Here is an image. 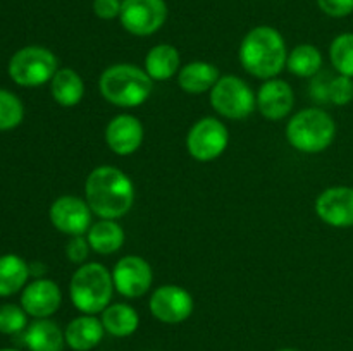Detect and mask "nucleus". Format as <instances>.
Segmentation results:
<instances>
[{
  "label": "nucleus",
  "mask_w": 353,
  "mask_h": 351,
  "mask_svg": "<svg viewBox=\"0 0 353 351\" xmlns=\"http://www.w3.org/2000/svg\"><path fill=\"white\" fill-rule=\"evenodd\" d=\"M134 184L130 176L112 165H99L85 181V200L99 219L117 220L133 209Z\"/></svg>",
  "instance_id": "nucleus-1"
},
{
  "label": "nucleus",
  "mask_w": 353,
  "mask_h": 351,
  "mask_svg": "<svg viewBox=\"0 0 353 351\" xmlns=\"http://www.w3.org/2000/svg\"><path fill=\"white\" fill-rule=\"evenodd\" d=\"M241 67L245 72L259 79L276 78L288 61V47L276 28L255 26L248 31L240 43L238 50Z\"/></svg>",
  "instance_id": "nucleus-2"
},
{
  "label": "nucleus",
  "mask_w": 353,
  "mask_h": 351,
  "mask_svg": "<svg viewBox=\"0 0 353 351\" xmlns=\"http://www.w3.org/2000/svg\"><path fill=\"white\" fill-rule=\"evenodd\" d=\"M99 89L105 102L123 109H134L150 98L154 79L145 69L133 64H114L100 74Z\"/></svg>",
  "instance_id": "nucleus-3"
},
{
  "label": "nucleus",
  "mask_w": 353,
  "mask_h": 351,
  "mask_svg": "<svg viewBox=\"0 0 353 351\" xmlns=\"http://www.w3.org/2000/svg\"><path fill=\"white\" fill-rule=\"evenodd\" d=\"M112 270L99 262L79 265L69 282V298L78 312L86 315L102 313L112 301Z\"/></svg>",
  "instance_id": "nucleus-4"
},
{
  "label": "nucleus",
  "mask_w": 353,
  "mask_h": 351,
  "mask_svg": "<svg viewBox=\"0 0 353 351\" xmlns=\"http://www.w3.org/2000/svg\"><path fill=\"white\" fill-rule=\"evenodd\" d=\"M336 123L321 107H309L296 112L286 124V140L302 153H321L333 145Z\"/></svg>",
  "instance_id": "nucleus-5"
},
{
  "label": "nucleus",
  "mask_w": 353,
  "mask_h": 351,
  "mask_svg": "<svg viewBox=\"0 0 353 351\" xmlns=\"http://www.w3.org/2000/svg\"><path fill=\"white\" fill-rule=\"evenodd\" d=\"M59 71V62L54 52L40 45H30L10 57L9 76L16 85L24 88H37L52 81Z\"/></svg>",
  "instance_id": "nucleus-6"
},
{
  "label": "nucleus",
  "mask_w": 353,
  "mask_h": 351,
  "mask_svg": "<svg viewBox=\"0 0 353 351\" xmlns=\"http://www.w3.org/2000/svg\"><path fill=\"white\" fill-rule=\"evenodd\" d=\"M209 95L212 109L224 119L243 120L257 110L255 92L240 76H221Z\"/></svg>",
  "instance_id": "nucleus-7"
},
{
  "label": "nucleus",
  "mask_w": 353,
  "mask_h": 351,
  "mask_svg": "<svg viewBox=\"0 0 353 351\" xmlns=\"http://www.w3.org/2000/svg\"><path fill=\"white\" fill-rule=\"evenodd\" d=\"M230 131L216 117H202L186 134V150L196 162H212L226 151Z\"/></svg>",
  "instance_id": "nucleus-8"
},
{
  "label": "nucleus",
  "mask_w": 353,
  "mask_h": 351,
  "mask_svg": "<svg viewBox=\"0 0 353 351\" xmlns=\"http://www.w3.org/2000/svg\"><path fill=\"white\" fill-rule=\"evenodd\" d=\"M168 21L165 0H123L119 23L133 36L155 34Z\"/></svg>",
  "instance_id": "nucleus-9"
},
{
  "label": "nucleus",
  "mask_w": 353,
  "mask_h": 351,
  "mask_svg": "<svg viewBox=\"0 0 353 351\" xmlns=\"http://www.w3.org/2000/svg\"><path fill=\"white\" fill-rule=\"evenodd\" d=\"M148 308L159 322L174 326L192 317L195 301L188 289L176 284H164L150 295Z\"/></svg>",
  "instance_id": "nucleus-10"
},
{
  "label": "nucleus",
  "mask_w": 353,
  "mask_h": 351,
  "mask_svg": "<svg viewBox=\"0 0 353 351\" xmlns=\"http://www.w3.org/2000/svg\"><path fill=\"white\" fill-rule=\"evenodd\" d=\"M52 226L62 234L85 236L93 224V212L85 198L74 195L59 196L48 210Z\"/></svg>",
  "instance_id": "nucleus-11"
},
{
  "label": "nucleus",
  "mask_w": 353,
  "mask_h": 351,
  "mask_svg": "<svg viewBox=\"0 0 353 351\" xmlns=\"http://www.w3.org/2000/svg\"><path fill=\"white\" fill-rule=\"evenodd\" d=\"M114 289L128 299L141 298L150 291L154 272L150 264L138 255H126L112 268Z\"/></svg>",
  "instance_id": "nucleus-12"
},
{
  "label": "nucleus",
  "mask_w": 353,
  "mask_h": 351,
  "mask_svg": "<svg viewBox=\"0 0 353 351\" xmlns=\"http://www.w3.org/2000/svg\"><path fill=\"white\" fill-rule=\"evenodd\" d=\"M316 213L324 224L331 227L353 226V188L331 186L324 189L316 200Z\"/></svg>",
  "instance_id": "nucleus-13"
},
{
  "label": "nucleus",
  "mask_w": 353,
  "mask_h": 351,
  "mask_svg": "<svg viewBox=\"0 0 353 351\" xmlns=\"http://www.w3.org/2000/svg\"><path fill=\"white\" fill-rule=\"evenodd\" d=\"M143 124L140 123L138 117L131 116V114H119L109 120L103 138L112 153L119 155V157H128L140 150L141 143H143Z\"/></svg>",
  "instance_id": "nucleus-14"
},
{
  "label": "nucleus",
  "mask_w": 353,
  "mask_h": 351,
  "mask_svg": "<svg viewBox=\"0 0 353 351\" xmlns=\"http://www.w3.org/2000/svg\"><path fill=\"white\" fill-rule=\"evenodd\" d=\"M62 303V291L52 279H37L24 286L21 306L33 319H50Z\"/></svg>",
  "instance_id": "nucleus-15"
},
{
  "label": "nucleus",
  "mask_w": 353,
  "mask_h": 351,
  "mask_svg": "<svg viewBox=\"0 0 353 351\" xmlns=\"http://www.w3.org/2000/svg\"><path fill=\"white\" fill-rule=\"evenodd\" d=\"M257 110L268 120H283L295 105V93L285 79L272 78L261 85L255 93Z\"/></svg>",
  "instance_id": "nucleus-16"
},
{
  "label": "nucleus",
  "mask_w": 353,
  "mask_h": 351,
  "mask_svg": "<svg viewBox=\"0 0 353 351\" xmlns=\"http://www.w3.org/2000/svg\"><path fill=\"white\" fill-rule=\"evenodd\" d=\"M65 344L72 351H90L102 343L105 336L102 320L97 315H86L81 313L79 317L72 319L64 329Z\"/></svg>",
  "instance_id": "nucleus-17"
},
{
  "label": "nucleus",
  "mask_w": 353,
  "mask_h": 351,
  "mask_svg": "<svg viewBox=\"0 0 353 351\" xmlns=\"http://www.w3.org/2000/svg\"><path fill=\"white\" fill-rule=\"evenodd\" d=\"M219 78V69L212 62L193 61L181 65L178 72V85L188 95H202L210 92Z\"/></svg>",
  "instance_id": "nucleus-18"
},
{
  "label": "nucleus",
  "mask_w": 353,
  "mask_h": 351,
  "mask_svg": "<svg viewBox=\"0 0 353 351\" xmlns=\"http://www.w3.org/2000/svg\"><path fill=\"white\" fill-rule=\"evenodd\" d=\"M143 65L154 81H169L181 69V55L174 45L159 43L147 52Z\"/></svg>",
  "instance_id": "nucleus-19"
},
{
  "label": "nucleus",
  "mask_w": 353,
  "mask_h": 351,
  "mask_svg": "<svg viewBox=\"0 0 353 351\" xmlns=\"http://www.w3.org/2000/svg\"><path fill=\"white\" fill-rule=\"evenodd\" d=\"M24 344L30 351H62L64 330L50 319H37L24 330Z\"/></svg>",
  "instance_id": "nucleus-20"
},
{
  "label": "nucleus",
  "mask_w": 353,
  "mask_h": 351,
  "mask_svg": "<svg viewBox=\"0 0 353 351\" xmlns=\"http://www.w3.org/2000/svg\"><path fill=\"white\" fill-rule=\"evenodd\" d=\"M86 240L95 253L112 255L123 248L126 236H124L123 226L117 220L99 219L88 229Z\"/></svg>",
  "instance_id": "nucleus-21"
},
{
  "label": "nucleus",
  "mask_w": 353,
  "mask_h": 351,
  "mask_svg": "<svg viewBox=\"0 0 353 351\" xmlns=\"http://www.w3.org/2000/svg\"><path fill=\"white\" fill-rule=\"evenodd\" d=\"M50 93L61 107H76L85 96V81L78 71L62 67L52 78Z\"/></svg>",
  "instance_id": "nucleus-22"
},
{
  "label": "nucleus",
  "mask_w": 353,
  "mask_h": 351,
  "mask_svg": "<svg viewBox=\"0 0 353 351\" xmlns=\"http://www.w3.org/2000/svg\"><path fill=\"white\" fill-rule=\"evenodd\" d=\"M103 329L114 337H128L137 332L140 326V315L128 303H110L100 317Z\"/></svg>",
  "instance_id": "nucleus-23"
},
{
  "label": "nucleus",
  "mask_w": 353,
  "mask_h": 351,
  "mask_svg": "<svg viewBox=\"0 0 353 351\" xmlns=\"http://www.w3.org/2000/svg\"><path fill=\"white\" fill-rule=\"evenodd\" d=\"M30 274V265L19 255H2L0 257V296H12L24 289Z\"/></svg>",
  "instance_id": "nucleus-24"
},
{
  "label": "nucleus",
  "mask_w": 353,
  "mask_h": 351,
  "mask_svg": "<svg viewBox=\"0 0 353 351\" xmlns=\"http://www.w3.org/2000/svg\"><path fill=\"white\" fill-rule=\"evenodd\" d=\"M323 54L317 47L310 43L296 45L288 54L286 69L296 78H314L323 67Z\"/></svg>",
  "instance_id": "nucleus-25"
},
{
  "label": "nucleus",
  "mask_w": 353,
  "mask_h": 351,
  "mask_svg": "<svg viewBox=\"0 0 353 351\" xmlns=\"http://www.w3.org/2000/svg\"><path fill=\"white\" fill-rule=\"evenodd\" d=\"M330 61L338 74L353 78V33H341L331 41Z\"/></svg>",
  "instance_id": "nucleus-26"
},
{
  "label": "nucleus",
  "mask_w": 353,
  "mask_h": 351,
  "mask_svg": "<svg viewBox=\"0 0 353 351\" xmlns=\"http://www.w3.org/2000/svg\"><path fill=\"white\" fill-rule=\"evenodd\" d=\"M23 102L14 93L0 89V131L14 129L23 123Z\"/></svg>",
  "instance_id": "nucleus-27"
},
{
  "label": "nucleus",
  "mask_w": 353,
  "mask_h": 351,
  "mask_svg": "<svg viewBox=\"0 0 353 351\" xmlns=\"http://www.w3.org/2000/svg\"><path fill=\"white\" fill-rule=\"evenodd\" d=\"M28 327V313L23 306L6 303L0 306V332L2 334H19Z\"/></svg>",
  "instance_id": "nucleus-28"
},
{
  "label": "nucleus",
  "mask_w": 353,
  "mask_h": 351,
  "mask_svg": "<svg viewBox=\"0 0 353 351\" xmlns=\"http://www.w3.org/2000/svg\"><path fill=\"white\" fill-rule=\"evenodd\" d=\"M327 100L336 107H345L353 100V78L338 74L333 76L327 89Z\"/></svg>",
  "instance_id": "nucleus-29"
},
{
  "label": "nucleus",
  "mask_w": 353,
  "mask_h": 351,
  "mask_svg": "<svg viewBox=\"0 0 353 351\" xmlns=\"http://www.w3.org/2000/svg\"><path fill=\"white\" fill-rule=\"evenodd\" d=\"M90 251H92V248L86 240V234L85 236H71V240L68 241V246H65V257L72 264L83 265L88 260Z\"/></svg>",
  "instance_id": "nucleus-30"
},
{
  "label": "nucleus",
  "mask_w": 353,
  "mask_h": 351,
  "mask_svg": "<svg viewBox=\"0 0 353 351\" xmlns=\"http://www.w3.org/2000/svg\"><path fill=\"white\" fill-rule=\"evenodd\" d=\"M317 6L330 17H347L353 14V0H317Z\"/></svg>",
  "instance_id": "nucleus-31"
},
{
  "label": "nucleus",
  "mask_w": 353,
  "mask_h": 351,
  "mask_svg": "<svg viewBox=\"0 0 353 351\" xmlns=\"http://www.w3.org/2000/svg\"><path fill=\"white\" fill-rule=\"evenodd\" d=\"M93 12L99 19L112 21L119 19L121 7H123V0H93Z\"/></svg>",
  "instance_id": "nucleus-32"
},
{
  "label": "nucleus",
  "mask_w": 353,
  "mask_h": 351,
  "mask_svg": "<svg viewBox=\"0 0 353 351\" xmlns=\"http://www.w3.org/2000/svg\"><path fill=\"white\" fill-rule=\"evenodd\" d=\"M333 76L327 74H317L312 78V83H310V96L314 100L321 103H327V89H330V81Z\"/></svg>",
  "instance_id": "nucleus-33"
},
{
  "label": "nucleus",
  "mask_w": 353,
  "mask_h": 351,
  "mask_svg": "<svg viewBox=\"0 0 353 351\" xmlns=\"http://www.w3.org/2000/svg\"><path fill=\"white\" fill-rule=\"evenodd\" d=\"M279 351H300V350H296V348H283V350Z\"/></svg>",
  "instance_id": "nucleus-34"
},
{
  "label": "nucleus",
  "mask_w": 353,
  "mask_h": 351,
  "mask_svg": "<svg viewBox=\"0 0 353 351\" xmlns=\"http://www.w3.org/2000/svg\"><path fill=\"white\" fill-rule=\"evenodd\" d=\"M0 351H19V350H12V348H3V350H0Z\"/></svg>",
  "instance_id": "nucleus-35"
}]
</instances>
